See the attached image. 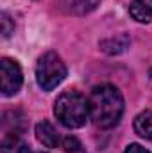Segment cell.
Returning <instances> with one entry per match:
<instances>
[{"instance_id": "obj_4", "label": "cell", "mask_w": 152, "mask_h": 153, "mask_svg": "<svg viewBox=\"0 0 152 153\" xmlns=\"http://www.w3.org/2000/svg\"><path fill=\"white\" fill-rule=\"evenodd\" d=\"M23 82L22 70L16 61L4 57L0 61V91L4 96H13L20 91Z\"/></svg>"}, {"instance_id": "obj_9", "label": "cell", "mask_w": 152, "mask_h": 153, "mask_svg": "<svg viewBox=\"0 0 152 153\" xmlns=\"http://www.w3.org/2000/svg\"><path fill=\"white\" fill-rule=\"evenodd\" d=\"M134 132L147 139V141H152V111H143L136 116L134 119Z\"/></svg>"}, {"instance_id": "obj_10", "label": "cell", "mask_w": 152, "mask_h": 153, "mask_svg": "<svg viewBox=\"0 0 152 153\" xmlns=\"http://www.w3.org/2000/svg\"><path fill=\"white\" fill-rule=\"evenodd\" d=\"M127 46H129V38H127L125 34L100 41V48H102L106 53H113V55L114 53H122V52H125Z\"/></svg>"}, {"instance_id": "obj_11", "label": "cell", "mask_w": 152, "mask_h": 153, "mask_svg": "<svg viewBox=\"0 0 152 153\" xmlns=\"http://www.w3.org/2000/svg\"><path fill=\"white\" fill-rule=\"evenodd\" d=\"M63 150H65V153H86L84 146L81 144V141H79L77 137H74V135L65 137V141H63Z\"/></svg>"}, {"instance_id": "obj_1", "label": "cell", "mask_w": 152, "mask_h": 153, "mask_svg": "<svg viewBox=\"0 0 152 153\" xmlns=\"http://www.w3.org/2000/svg\"><path fill=\"white\" fill-rule=\"evenodd\" d=\"M88 102L90 116L99 128H113L118 125L123 114V98L114 85L102 84L93 87Z\"/></svg>"}, {"instance_id": "obj_5", "label": "cell", "mask_w": 152, "mask_h": 153, "mask_svg": "<svg viewBox=\"0 0 152 153\" xmlns=\"http://www.w3.org/2000/svg\"><path fill=\"white\" fill-rule=\"evenodd\" d=\"M99 4L100 0H57L59 9H63L68 14H75V16H82V14L95 11Z\"/></svg>"}, {"instance_id": "obj_12", "label": "cell", "mask_w": 152, "mask_h": 153, "mask_svg": "<svg viewBox=\"0 0 152 153\" xmlns=\"http://www.w3.org/2000/svg\"><path fill=\"white\" fill-rule=\"evenodd\" d=\"M13 29H14V25H13L11 18L5 13H2V34H4V38H9L11 32H13Z\"/></svg>"}, {"instance_id": "obj_3", "label": "cell", "mask_w": 152, "mask_h": 153, "mask_svg": "<svg viewBox=\"0 0 152 153\" xmlns=\"http://www.w3.org/2000/svg\"><path fill=\"white\" fill-rule=\"evenodd\" d=\"M66 76V66L56 52H47L39 57L36 66V80L43 91H52Z\"/></svg>"}, {"instance_id": "obj_6", "label": "cell", "mask_w": 152, "mask_h": 153, "mask_svg": "<svg viewBox=\"0 0 152 153\" xmlns=\"http://www.w3.org/2000/svg\"><path fill=\"white\" fill-rule=\"evenodd\" d=\"M36 139L47 148H56L59 144V134L48 121H41L36 125Z\"/></svg>"}, {"instance_id": "obj_13", "label": "cell", "mask_w": 152, "mask_h": 153, "mask_svg": "<svg viewBox=\"0 0 152 153\" xmlns=\"http://www.w3.org/2000/svg\"><path fill=\"white\" fill-rule=\"evenodd\" d=\"M123 153H150V152H147L145 148H141L140 144H129L127 148H125V152Z\"/></svg>"}, {"instance_id": "obj_2", "label": "cell", "mask_w": 152, "mask_h": 153, "mask_svg": "<svg viewBox=\"0 0 152 153\" xmlns=\"http://www.w3.org/2000/svg\"><path fill=\"white\" fill-rule=\"evenodd\" d=\"M54 114L68 128H81L86 125L90 116V102L75 91L63 93L54 105Z\"/></svg>"}, {"instance_id": "obj_7", "label": "cell", "mask_w": 152, "mask_h": 153, "mask_svg": "<svg viewBox=\"0 0 152 153\" xmlns=\"http://www.w3.org/2000/svg\"><path fill=\"white\" fill-rule=\"evenodd\" d=\"M2 153H31V148L18 132H5L2 139Z\"/></svg>"}, {"instance_id": "obj_8", "label": "cell", "mask_w": 152, "mask_h": 153, "mask_svg": "<svg viewBox=\"0 0 152 153\" xmlns=\"http://www.w3.org/2000/svg\"><path fill=\"white\" fill-rule=\"evenodd\" d=\"M129 14L140 23H149L152 20V0H132Z\"/></svg>"}]
</instances>
